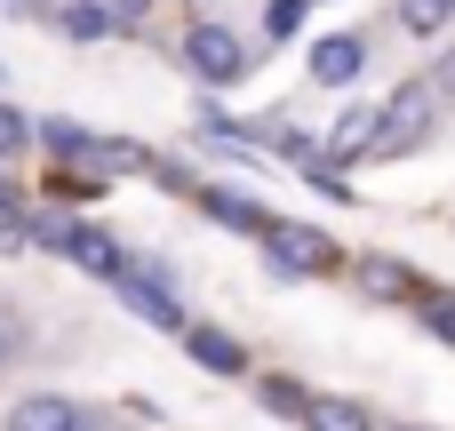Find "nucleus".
<instances>
[{
	"mask_svg": "<svg viewBox=\"0 0 455 431\" xmlns=\"http://www.w3.org/2000/svg\"><path fill=\"white\" fill-rule=\"evenodd\" d=\"M256 240H264V256H272V272H280V280H320V272H344V248H336L328 232H312V224H264Z\"/></svg>",
	"mask_w": 455,
	"mask_h": 431,
	"instance_id": "f257e3e1",
	"label": "nucleus"
},
{
	"mask_svg": "<svg viewBox=\"0 0 455 431\" xmlns=\"http://www.w3.org/2000/svg\"><path fill=\"white\" fill-rule=\"evenodd\" d=\"M424 136H432V88H400V96L376 112V136H368V152H384V160H392V152H416Z\"/></svg>",
	"mask_w": 455,
	"mask_h": 431,
	"instance_id": "f03ea898",
	"label": "nucleus"
},
{
	"mask_svg": "<svg viewBox=\"0 0 455 431\" xmlns=\"http://www.w3.org/2000/svg\"><path fill=\"white\" fill-rule=\"evenodd\" d=\"M184 56H192V72H200V80H240V64H248L240 32H224L216 16H200V24L184 32Z\"/></svg>",
	"mask_w": 455,
	"mask_h": 431,
	"instance_id": "7ed1b4c3",
	"label": "nucleus"
},
{
	"mask_svg": "<svg viewBox=\"0 0 455 431\" xmlns=\"http://www.w3.org/2000/svg\"><path fill=\"white\" fill-rule=\"evenodd\" d=\"M112 288L128 296V312H136V320H152V328H184V304H176V296H168V288L152 280V264H136V256H128Z\"/></svg>",
	"mask_w": 455,
	"mask_h": 431,
	"instance_id": "20e7f679",
	"label": "nucleus"
},
{
	"mask_svg": "<svg viewBox=\"0 0 455 431\" xmlns=\"http://www.w3.org/2000/svg\"><path fill=\"white\" fill-rule=\"evenodd\" d=\"M64 256H72L80 272H96V280H120V264H128L104 224H72V232H64Z\"/></svg>",
	"mask_w": 455,
	"mask_h": 431,
	"instance_id": "39448f33",
	"label": "nucleus"
},
{
	"mask_svg": "<svg viewBox=\"0 0 455 431\" xmlns=\"http://www.w3.org/2000/svg\"><path fill=\"white\" fill-rule=\"evenodd\" d=\"M176 336H184V352H192L208 376H240V368H248V352H240L224 328H176Z\"/></svg>",
	"mask_w": 455,
	"mask_h": 431,
	"instance_id": "423d86ee",
	"label": "nucleus"
},
{
	"mask_svg": "<svg viewBox=\"0 0 455 431\" xmlns=\"http://www.w3.org/2000/svg\"><path fill=\"white\" fill-rule=\"evenodd\" d=\"M360 64H368V48H360L352 32H336V40H320V48H312V80H328V88L360 80Z\"/></svg>",
	"mask_w": 455,
	"mask_h": 431,
	"instance_id": "0eeeda50",
	"label": "nucleus"
},
{
	"mask_svg": "<svg viewBox=\"0 0 455 431\" xmlns=\"http://www.w3.org/2000/svg\"><path fill=\"white\" fill-rule=\"evenodd\" d=\"M80 400H64V392H32V400H16V416H8V431H56L64 416H72Z\"/></svg>",
	"mask_w": 455,
	"mask_h": 431,
	"instance_id": "6e6552de",
	"label": "nucleus"
},
{
	"mask_svg": "<svg viewBox=\"0 0 455 431\" xmlns=\"http://www.w3.org/2000/svg\"><path fill=\"white\" fill-rule=\"evenodd\" d=\"M296 424L304 431H368V416H360V400H304Z\"/></svg>",
	"mask_w": 455,
	"mask_h": 431,
	"instance_id": "1a4fd4ad",
	"label": "nucleus"
},
{
	"mask_svg": "<svg viewBox=\"0 0 455 431\" xmlns=\"http://www.w3.org/2000/svg\"><path fill=\"white\" fill-rule=\"evenodd\" d=\"M56 24H64L72 40H104V32L120 24V16H112L104 0H64V8H56Z\"/></svg>",
	"mask_w": 455,
	"mask_h": 431,
	"instance_id": "9d476101",
	"label": "nucleus"
},
{
	"mask_svg": "<svg viewBox=\"0 0 455 431\" xmlns=\"http://www.w3.org/2000/svg\"><path fill=\"white\" fill-rule=\"evenodd\" d=\"M208 216L232 224V232H264V208H256L248 192H224V184H208Z\"/></svg>",
	"mask_w": 455,
	"mask_h": 431,
	"instance_id": "9b49d317",
	"label": "nucleus"
},
{
	"mask_svg": "<svg viewBox=\"0 0 455 431\" xmlns=\"http://www.w3.org/2000/svg\"><path fill=\"white\" fill-rule=\"evenodd\" d=\"M368 136H376V112L360 104V112H344V120H336V136H328V152H336V160H360V152H368Z\"/></svg>",
	"mask_w": 455,
	"mask_h": 431,
	"instance_id": "f8f14e48",
	"label": "nucleus"
},
{
	"mask_svg": "<svg viewBox=\"0 0 455 431\" xmlns=\"http://www.w3.org/2000/svg\"><path fill=\"white\" fill-rule=\"evenodd\" d=\"M40 136H48V152H56V160H96V136H88V128H72V120H40Z\"/></svg>",
	"mask_w": 455,
	"mask_h": 431,
	"instance_id": "ddd939ff",
	"label": "nucleus"
},
{
	"mask_svg": "<svg viewBox=\"0 0 455 431\" xmlns=\"http://www.w3.org/2000/svg\"><path fill=\"white\" fill-rule=\"evenodd\" d=\"M360 288H368L376 304H392V296H408V264H368V272H360Z\"/></svg>",
	"mask_w": 455,
	"mask_h": 431,
	"instance_id": "4468645a",
	"label": "nucleus"
},
{
	"mask_svg": "<svg viewBox=\"0 0 455 431\" xmlns=\"http://www.w3.org/2000/svg\"><path fill=\"white\" fill-rule=\"evenodd\" d=\"M304 400H312V392H304V384H288V376H272V384H264V408H272V416H304Z\"/></svg>",
	"mask_w": 455,
	"mask_h": 431,
	"instance_id": "2eb2a0df",
	"label": "nucleus"
},
{
	"mask_svg": "<svg viewBox=\"0 0 455 431\" xmlns=\"http://www.w3.org/2000/svg\"><path fill=\"white\" fill-rule=\"evenodd\" d=\"M296 24H304V0H272L264 8V40H296Z\"/></svg>",
	"mask_w": 455,
	"mask_h": 431,
	"instance_id": "dca6fc26",
	"label": "nucleus"
},
{
	"mask_svg": "<svg viewBox=\"0 0 455 431\" xmlns=\"http://www.w3.org/2000/svg\"><path fill=\"white\" fill-rule=\"evenodd\" d=\"M416 312H424V328H432L440 344H455V296H424Z\"/></svg>",
	"mask_w": 455,
	"mask_h": 431,
	"instance_id": "f3484780",
	"label": "nucleus"
},
{
	"mask_svg": "<svg viewBox=\"0 0 455 431\" xmlns=\"http://www.w3.org/2000/svg\"><path fill=\"white\" fill-rule=\"evenodd\" d=\"M24 144H32V120H24V112H8V104H0V152H24Z\"/></svg>",
	"mask_w": 455,
	"mask_h": 431,
	"instance_id": "a211bd4d",
	"label": "nucleus"
},
{
	"mask_svg": "<svg viewBox=\"0 0 455 431\" xmlns=\"http://www.w3.org/2000/svg\"><path fill=\"white\" fill-rule=\"evenodd\" d=\"M448 24V8H432V0H408V32H440Z\"/></svg>",
	"mask_w": 455,
	"mask_h": 431,
	"instance_id": "6ab92c4d",
	"label": "nucleus"
},
{
	"mask_svg": "<svg viewBox=\"0 0 455 431\" xmlns=\"http://www.w3.org/2000/svg\"><path fill=\"white\" fill-rule=\"evenodd\" d=\"M56 431H104V416H88V408H72V416H64Z\"/></svg>",
	"mask_w": 455,
	"mask_h": 431,
	"instance_id": "aec40b11",
	"label": "nucleus"
},
{
	"mask_svg": "<svg viewBox=\"0 0 455 431\" xmlns=\"http://www.w3.org/2000/svg\"><path fill=\"white\" fill-rule=\"evenodd\" d=\"M8 248H24V224H16V216H0V256H8Z\"/></svg>",
	"mask_w": 455,
	"mask_h": 431,
	"instance_id": "412c9836",
	"label": "nucleus"
},
{
	"mask_svg": "<svg viewBox=\"0 0 455 431\" xmlns=\"http://www.w3.org/2000/svg\"><path fill=\"white\" fill-rule=\"evenodd\" d=\"M432 80H440V88H448V96H455V48H448V56H440V72H432Z\"/></svg>",
	"mask_w": 455,
	"mask_h": 431,
	"instance_id": "4be33fe9",
	"label": "nucleus"
},
{
	"mask_svg": "<svg viewBox=\"0 0 455 431\" xmlns=\"http://www.w3.org/2000/svg\"><path fill=\"white\" fill-rule=\"evenodd\" d=\"M8 360H16V328L0 320V368H8Z\"/></svg>",
	"mask_w": 455,
	"mask_h": 431,
	"instance_id": "5701e85b",
	"label": "nucleus"
},
{
	"mask_svg": "<svg viewBox=\"0 0 455 431\" xmlns=\"http://www.w3.org/2000/svg\"><path fill=\"white\" fill-rule=\"evenodd\" d=\"M144 8H152V0H112V16H144Z\"/></svg>",
	"mask_w": 455,
	"mask_h": 431,
	"instance_id": "b1692460",
	"label": "nucleus"
},
{
	"mask_svg": "<svg viewBox=\"0 0 455 431\" xmlns=\"http://www.w3.org/2000/svg\"><path fill=\"white\" fill-rule=\"evenodd\" d=\"M432 8H455V0H432Z\"/></svg>",
	"mask_w": 455,
	"mask_h": 431,
	"instance_id": "393cba45",
	"label": "nucleus"
},
{
	"mask_svg": "<svg viewBox=\"0 0 455 431\" xmlns=\"http://www.w3.org/2000/svg\"><path fill=\"white\" fill-rule=\"evenodd\" d=\"M0 208H8V192H0Z\"/></svg>",
	"mask_w": 455,
	"mask_h": 431,
	"instance_id": "a878e982",
	"label": "nucleus"
}]
</instances>
